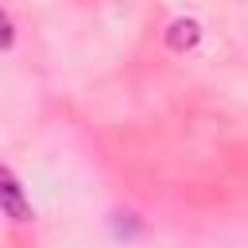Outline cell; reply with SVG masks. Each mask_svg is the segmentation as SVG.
I'll list each match as a JSON object with an SVG mask.
<instances>
[{
    "label": "cell",
    "instance_id": "2",
    "mask_svg": "<svg viewBox=\"0 0 248 248\" xmlns=\"http://www.w3.org/2000/svg\"><path fill=\"white\" fill-rule=\"evenodd\" d=\"M198 39H202V27H198V19H174L170 27H167V46L170 50H190V46H198Z\"/></svg>",
    "mask_w": 248,
    "mask_h": 248
},
{
    "label": "cell",
    "instance_id": "1",
    "mask_svg": "<svg viewBox=\"0 0 248 248\" xmlns=\"http://www.w3.org/2000/svg\"><path fill=\"white\" fill-rule=\"evenodd\" d=\"M0 213H4L8 221H16V225L35 221V209H31V202H27L16 170H12L8 163H0Z\"/></svg>",
    "mask_w": 248,
    "mask_h": 248
},
{
    "label": "cell",
    "instance_id": "3",
    "mask_svg": "<svg viewBox=\"0 0 248 248\" xmlns=\"http://www.w3.org/2000/svg\"><path fill=\"white\" fill-rule=\"evenodd\" d=\"M16 43V27H12V19H8V12L0 8V50H8Z\"/></svg>",
    "mask_w": 248,
    "mask_h": 248
}]
</instances>
